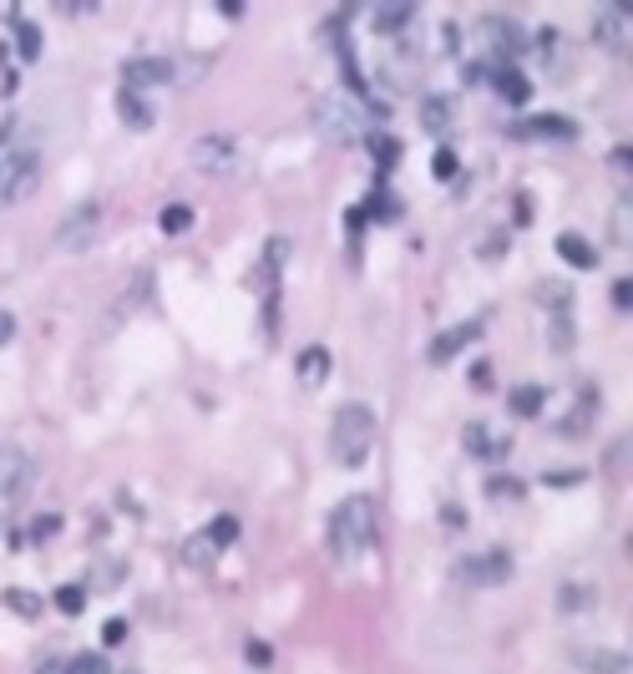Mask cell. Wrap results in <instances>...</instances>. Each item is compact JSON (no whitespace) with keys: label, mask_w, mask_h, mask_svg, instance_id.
<instances>
[{"label":"cell","mask_w":633,"mask_h":674,"mask_svg":"<svg viewBox=\"0 0 633 674\" xmlns=\"http://www.w3.org/2000/svg\"><path fill=\"white\" fill-rule=\"evenodd\" d=\"M56 609H61L66 619H76V614L87 609V588H82V583H61V588H56Z\"/></svg>","instance_id":"obj_24"},{"label":"cell","mask_w":633,"mask_h":674,"mask_svg":"<svg viewBox=\"0 0 633 674\" xmlns=\"http://www.w3.org/2000/svg\"><path fill=\"white\" fill-rule=\"evenodd\" d=\"M431 168H436V178H456V153H451V147H441Z\"/></svg>","instance_id":"obj_35"},{"label":"cell","mask_w":633,"mask_h":674,"mask_svg":"<svg viewBox=\"0 0 633 674\" xmlns=\"http://www.w3.org/2000/svg\"><path fill=\"white\" fill-rule=\"evenodd\" d=\"M117 112H122V122H127V127H152V107H147V97H142V92H132V87H122V92H117Z\"/></svg>","instance_id":"obj_19"},{"label":"cell","mask_w":633,"mask_h":674,"mask_svg":"<svg viewBox=\"0 0 633 674\" xmlns=\"http://www.w3.org/2000/svg\"><path fill=\"white\" fill-rule=\"evenodd\" d=\"M598 46H608V51H618L623 46V36H628V11H618V6H608L603 16H598Z\"/></svg>","instance_id":"obj_17"},{"label":"cell","mask_w":633,"mask_h":674,"mask_svg":"<svg viewBox=\"0 0 633 674\" xmlns=\"http://www.w3.org/2000/svg\"><path fill=\"white\" fill-rule=\"evenodd\" d=\"M249 664H259V669H269V664H274V649L254 639V644H249Z\"/></svg>","instance_id":"obj_37"},{"label":"cell","mask_w":633,"mask_h":674,"mask_svg":"<svg viewBox=\"0 0 633 674\" xmlns=\"http://www.w3.org/2000/svg\"><path fill=\"white\" fill-rule=\"evenodd\" d=\"M613 305H618V310H628V305H633V279H628V274L613 284Z\"/></svg>","instance_id":"obj_36"},{"label":"cell","mask_w":633,"mask_h":674,"mask_svg":"<svg viewBox=\"0 0 633 674\" xmlns=\"http://www.w3.org/2000/svg\"><path fill=\"white\" fill-rule=\"evenodd\" d=\"M193 163H198V173H208V178H228L233 168H239V142L223 137V132H203V137L193 142Z\"/></svg>","instance_id":"obj_7"},{"label":"cell","mask_w":633,"mask_h":674,"mask_svg":"<svg viewBox=\"0 0 633 674\" xmlns=\"http://www.w3.org/2000/svg\"><path fill=\"white\" fill-rule=\"evenodd\" d=\"M122 568H127V563H122V558H102V563H97V568H92V588H97V593H107V588H117V583H122V578H127V573H122Z\"/></svg>","instance_id":"obj_26"},{"label":"cell","mask_w":633,"mask_h":674,"mask_svg":"<svg viewBox=\"0 0 633 674\" xmlns=\"http://www.w3.org/2000/svg\"><path fill=\"white\" fill-rule=\"evenodd\" d=\"M6 340H16V315L0 310V345H6Z\"/></svg>","instance_id":"obj_40"},{"label":"cell","mask_w":633,"mask_h":674,"mask_svg":"<svg viewBox=\"0 0 633 674\" xmlns=\"http://www.w3.org/2000/svg\"><path fill=\"white\" fill-rule=\"evenodd\" d=\"M477 335H482V320H466V325H451V330H441V335L431 340V360H436V365H446L456 350H466V345L477 340Z\"/></svg>","instance_id":"obj_12"},{"label":"cell","mask_w":633,"mask_h":674,"mask_svg":"<svg viewBox=\"0 0 633 674\" xmlns=\"http://www.w3.org/2000/svg\"><path fill=\"white\" fill-rule=\"evenodd\" d=\"M421 122L431 127V132H446L451 127V97H421Z\"/></svg>","instance_id":"obj_23"},{"label":"cell","mask_w":633,"mask_h":674,"mask_svg":"<svg viewBox=\"0 0 633 674\" xmlns=\"http://www.w3.org/2000/svg\"><path fill=\"white\" fill-rule=\"evenodd\" d=\"M593 598H598V593H593L588 583H563V593H558V604H563V614H583V609L593 604Z\"/></svg>","instance_id":"obj_25"},{"label":"cell","mask_w":633,"mask_h":674,"mask_svg":"<svg viewBox=\"0 0 633 674\" xmlns=\"http://www.w3.org/2000/svg\"><path fill=\"white\" fill-rule=\"evenodd\" d=\"M375 446V411L365 401H345L335 411V426H330V452L340 467H360Z\"/></svg>","instance_id":"obj_3"},{"label":"cell","mask_w":633,"mask_h":674,"mask_svg":"<svg viewBox=\"0 0 633 674\" xmlns=\"http://www.w3.org/2000/svg\"><path fill=\"white\" fill-rule=\"evenodd\" d=\"M512 137H558V142H568V137H578V127L563 112H542V117L512 122Z\"/></svg>","instance_id":"obj_11"},{"label":"cell","mask_w":633,"mask_h":674,"mask_svg":"<svg viewBox=\"0 0 633 674\" xmlns=\"http://www.w3.org/2000/svg\"><path fill=\"white\" fill-rule=\"evenodd\" d=\"M71 669H76V674H112V664H107V654H82V659H76Z\"/></svg>","instance_id":"obj_34"},{"label":"cell","mask_w":633,"mask_h":674,"mask_svg":"<svg viewBox=\"0 0 633 674\" xmlns=\"http://www.w3.org/2000/svg\"><path fill=\"white\" fill-rule=\"evenodd\" d=\"M628 158H633V153H628V142H623V147H613V168H623V173H628Z\"/></svg>","instance_id":"obj_41"},{"label":"cell","mask_w":633,"mask_h":674,"mask_svg":"<svg viewBox=\"0 0 633 674\" xmlns=\"http://www.w3.org/2000/svg\"><path fill=\"white\" fill-rule=\"evenodd\" d=\"M507 406H512L517 416H537V411L547 406V391H542L537 381H522V386H512V396H507Z\"/></svg>","instance_id":"obj_21"},{"label":"cell","mask_w":633,"mask_h":674,"mask_svg":"<svg viewBox=\"0 0 633 674\" xmlns=\"http://www.w3.org/2000/svg\"><path fill=\"white\" fill-rule=\"evenodd\" d=\"M41 173H46L41 147L16 122H6V127H0V208L26 203L41 188Z\"/></svg>","instance_id":"obj_1"},{"label":"cell","mask_w":633,"mask_h":674,"mask_svg":"<svg viewBox=\"0 0 633 674\" xmlns=\"http://www.w3.org/2000/svg\"><path fill=\"white\" fill-rule=\"evenodd\" d=\"M203 533H208L218 548H228L233 538H239V517H213V522H203Z\"/></svg>","instance_id":"obj_29"},{"label":"cell","mask_w":633,"mask_h":674,"mask_svg":"<svg viewBox=\"0 0 633 674\" xmlns=\"http://www.w3.org/2000/svg\"><path fill=\"white\" fill-rule=\"evenodd\" d=\"M375 497H365V492H355V497H345L335 512H330V553L340 558V563H355V558H365L370 548H375Z\"/></svg>","instance_id":"obj_2"},{"label":"cell","mask_w":633,"mask_h":674,"mask_svg":"<svg viewBox=\"0 0 633 674\" xmlns=\"http://www.w3.org/2000/svg\"><path fill=\"white\" fill-rule=\"evenodd\" d=\"M466 452H471V457L497 462V457H507V452H512V441H507V436H497V431H487L482 421H466Z\"/></svg>","instance_id":"obj_13"},{"label":"cell","mask_w":633,"mask_h":674,"mask_svg":"<svg viewBox=\"0 0 633 674\" xmlns=\"http://www.w3.org/2000/svg\"><path fill=\"white\" fill-rule=\"evenodd\" d=\"M370 122H375V112L360 107L350 92H330L314 102V127H320L325 142H360L370 132Z\"/></svg>","instance_id":"obj_4"},{"label":"cell","mask_w":633,"mask_h":674,"mask_svg":"<svg viewBox=\"0 0 633 674\" xmlns=\"http://www.w3.org/2000/svg\"><path fill=\"white\" fill-rule=\"evenodd\" d=\"M325 376H330V350H325V345L299 350V381H304V386H320Z\"/></svg>","instance_id":"obj_18"},{"label":"cell","mask_w":633,"mask_h":674,"mask_svg":"<svg viewBox=\"0 0 633 674\" xmlns=\"http://www.w3.org/2000/svg\"><path fill=\"white\" fill-rule=\"evenodd\" d=\"M218 553H223V548H218L203 528H198V533H188V538L178 543V563H183V568H213V563H218Z\"/></svg>","instance_id":"obj_14"},{"label":"cell","mask_w":633,"mask_h":674,"mask_svg":"<svg viewBox=\"0 0 633 674\" xmlns=\"http://www.w3.org/2000/svg\"><path fill=\"white\" fill-rule=\"evenodd\" d=\"M487 497H492V502H502V497H522V482H517V477H492V482H487Z\"/></svg>","instance_id":"obj_33"},{"label":"cell","mask_w":633,"mask_h":674,"mask_svg":"<svg viewBox=\"0 0 633 674\" xmlns=\"http://www.w3.org/2000/svg\"><path fill=\"white\" fill-rule=\"evenodd\" d=\"M492 87H497V92H502V102H512V107H522V102L532 97V82L522 77L517 66H497V71H492Z\"/></svg>","instance_id":"obj_15"},{"label":"cell","mask_w":633,"mask_h":674,"mask_svg":"<svg viewBox=\"0 0 633 674\" xmlns=\"http://www.w3.org/2000/svg\"><path fill=\"white\" fill-rule=\"evenodd\" d=\"M122 82H127L132 92L157 87V82H173V61H168V56H127V66H122Z\"/></svg>","instance_id":"obj_9"},{"label":"cell","mask_w":633,"mask_h":674,"mask_svg":"<svg viewBox=\"0 0 633 674\" xmlns=\"http://www.w3.org/2000/svg\"><path fill=\"white\" fill-rule=\"evenodd\" d=\"M456 578H461V583H471V588H492V583H507V578H512V558H507L502 548H492V553H477V558H461V563H456Z\"/></svg>","instance_id":"obj_8"},{"label":"cell","mask_w":633,"mask_h":674,"mask_svg":"<svg viewBox=\"0 0 633 674\" xmlns=\"http://www.w3.org/2000/svg\"><path fill=\"white\" fill-rule=\"evenodd\" d=\"M157 223H163V234H188L193 229V208L188 203H168Z\"/></svg>","instance_id":"obj_28"},{"label":"cell","mask_w":633,"mask_h":674,"mask_svg":"<svg viewBox=\"0 0 633 674\" xmlns=\"http://www.w3.org/2000/svg\"><path fill=\"white\" fill-rule=\"evenodd\" d=\"M36 487V462L31 452H21V446L0 441V512H11L21 497H31Z\"/></svg>","instance_id":"obj_5"},{"label":"cell","mask_w":633,"mask_h":674,"mask_svg":"<svg viewBox=\"0 0 633 674\" xmlns=\"http://www.w3.org/2000/svg\"><path fill=\"white\" fill-rule=\"evenodd\" d=\"M61 533V517L56 512H41L36 522H31V533H26V543H51Z\"/></svg>","instance_id":"obj_31"},{"label":"cell","mask_w":633,"mask_h":674,"mask_svg":"<svg viewBox=\"0 0 633 674\" xmlns=\"http://www.w3.org/2000/svg\"><path fill=\"white\" fill-rule=\"evenodd\" d=\"M482 31L492 36V46H497L502 56L522 51V31H517V21H512V16H482Z\"/></svg>","instance_id":"obj_16"},{"label":"cell","mask_w":633,"mask_h":674,"mask_svg":"<svg viewBox=\"0 0 633 674\" xmlns=\"http://www.w3.org/2000/svg\"><path fill=\"white\" fill-rule=\"evenodd\" d=\"M6 609H11V614H21L26 624H36V619H41V609H46V598H41V593H31V588H11V593H6Z\"/></svg>","instance_id":"obj_22"},{"label":"cell","mask_w":633,"mask_h":674,"mask_svg":"<svg viewBox=\"0 0 633 674\" xmlns=\"http://www.w3.org/2000/svg\"><path fill=\"white\" fill-rule=\"evenodd\" d=\"M11 21H16V36H21V56L36 61V56H41V31H36L26 16H11Z\"/></svg>","instance_id":"obj_30"},{"label":"cell","mask_w":633,"mask_h":674,"mask_svg":"<svg viewBox=\"0 0 633 674\" xmlns=\"http://www.w3.org/2000/svg\"><path fill=\"white\" fill-rule=\"evenodd\" d=\"M36 674H76V669H71V659H56V654H51V659L36 664Z\"/></svg>","instance_id":"obj_38"},{"label":"cell","mask_w":633,"mask_h":674,"mask_svg":"<svg viewBox=\"0 0 633 674\" xmlns=\"http://www.w3.org/2000/svg\"><path fill=\"white\" fill-rule=\"evenodd\" d=\"M573 664L588 669V674H628V654L623 649H608V644H578L573 649Z\"/></svg>","instance_id":"obj_10"},{"label":"cell","mask_w":633,"mask_h":674,"mask_svg":"<svg viewBox=\"0 0 633 674\" xmlns=\"http://www.w3.org/2000/svg\"><path fill=\"white\" fill-rule=\"evenodd\" d=\"M573 345V320H568V310H558L552 315V350H568Z\"/></svg>","instance_id":"obj_32"},{"label":"cell","mask_w":633,"mask_h":674,"mask_svg":"<svg viewBox=\"0 0 633 674\" xmlns=\"http://www.w3.org/2000/svg\"><path fill=\"white\" fill-rule=\"evenodd\" d=\"M102 229V203L97 198H82V203H71L61 218H56V244L61 249H87Z\"/></svg>","instance_id":"obj_6"},{"label":"cell","mask_w":633,"mask_h":674,"mask_svg":"<svg viewBox=\"0 0 633 674\" xmlns=\"http://www.w3.org/2000/svg\"><path fill=\"white\" fill-rule=\"evenodd\" d=\"M558 254H563L573 269H593V264H598V249H593L583 234H558Z\"/></svg>","instance_id":"obj_20"},{"label":"cell","mask_w":633,"mask_h":674,"mask_svg":"<svg viewBox=\"0 0 633 674\" xmlns=\"http://www.w3.org/2000/svg\"><path fill=\"white\" fill-rule=\"evenodd\" d=\"M102 639H107V644H122V639H127V624H122V619H112V624L102 629Z\"/></svg>","instance_id":"obj_39"},{"label":"cell","mask_w":633,"mask_h":674,"mask_svg":"<svg viewBox=\"0 0 633 674\" xmlns=\"http://www.w3.org/2000/svg\"><path fill=\"white\" fill-rule=\"evenodd\" d=\"M370 21H375V31H401L411 21V6H406V0H395V6H380Z\"/></svg>","instance_id":"obj_27"}]
</instances>
